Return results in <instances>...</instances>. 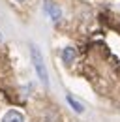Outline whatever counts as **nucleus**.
I'll list each match as a JSON object with an SVG mask.
<instances>
[{
  "instance_id": "nucleus-1",
  "label": "nucleus",
  "mask_w": 120,
  "mask_h": 122,
  "mask_svg": "<svg viewBox=\"0 0 120 122\" xmlns=\"http://www.w3.org/2000/svg\"><path fill=\"white\" fill-rule=\"evenodd\" d=\"M30 56H32V64H34L38 79L43 83V86H49V73H47V68H45L43 56H41L38 45H34V43H30Z\"/></svg>"
},
{
  "instance_id": "nucleus-2",
  "label": "nucleus",
  "mask_w": 120,
  "mask_h": 122,
  "mask_svg": "<svg viewBox=\"0 0 120 122\" xmlns=\"http://www.w3.org/2000/svg\"><path fill=\"white\" fill-rule=\"evenodd\" d=\"M60 58L62 62L66 64V66H71L77 58V51H75V47H64L62 49V53H60Z\"/></svg>"
},
{
  "instance_id": "nucleus-3",
  "label": "nucleus",
  "mask_w": 120,
  "mask_h": 122,
  "mask_svg": "<svg viewBox=\"0 0 120 122\" xmlns=\"http://www.w3.org/2000/svg\"><path fill=\"white\" fill-rule=\"evenodd\" d=\"M45 11L51 15V19H53L55 23H58L60 17H62V10H60L55 2H49V0H45Z\"/></svg>"
},
{
  "instance_id": "nucleus-4",
  "label": "nucleus",
  "mask_w": 120,
  "mask_h": 122,
  "mask_svg": "<svg viewBox=\"0 0 120 122\" xmlns=\"http://www.w3.org/2000/svg\"><path fill=\"white\" fill-rule=\"evenodd\" d=\"M2 122H26V120H25V115H23V113L11 109V111H8V113L2 117Z\"/></svg>"
},
{
  "instance_id": "nucleus-5",
  "label": "nucleus",
  "mask_w": 120,
  "mask_h": 122,
  "mask_svg": "<svg viewBox=\"0 0 120 122\" xmlns=\"http://www.w3.org/2000/svg\"><path fill=\"white\" fill-rule=\"evenodd\" d=\"M66 102H68V105L71 107L75 113H79V115H81V113H85V105H83L81 102H77L71 94H66Z\"/></svg>"
},
{
  "instance_id": "nucleus-6",
  "label": "nucleus",
  "mask_w": 120,
  "mask_h": 122,
  "mask_svg": "<svg viewBox=\"0 0 120 122\" xmlns=\"http://www.w3.org/2000/svg\"><path fill=\"white\" fill-rule=\"evenodd\" d=\"M15 2H19V4H23V2H26V0H15Z\"/></svg>"
},
{
  "instance_id": "nucleus-7",
  "label": "nucleus",
  "mask_w": 120,
  "mask_h": 122,
  "mask_svg": "<svg viewBox=\"0 0 120 122\" xmlns=\"http://www.w3.org/2000/svg\"><path fill=\"white\" fill-rule=\"evenodd\" d=\"M0 41H2V34H0Z\"/></svg>"
}]
</instances>
